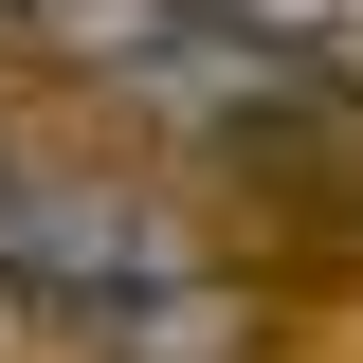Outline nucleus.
Returning a JSON list of instances; mask_svg holds the SVG:
<instances>
[{
	"instance_id": "nucleus-2",
	"label": "nucleus",
	"mask_w": 363,
	"mask_h": 363,
	"mask_svg": "<svg viewBox=\"0 0 363 363\" xmlns=\"http://www.w3.org/2000/svg\"><path fill=\"white\" fill-rule=\"evenodd\" d=\"M0 37H37V0H0Z\"/></svg>"
},
{
	"instance_id": "nucleus-1",
	"label": "nucleus",
	"mask_w": 363,
	"mask_h": 363,
	"mask_svg": "<svg viewBox=\"0 0 363 363\" xmlns=\"http://www.w3.org/2000/svg\"><path fill=\"white\" fill-rule=\"evenodd\" d=\"M0 309L55 327V345H91V363H236L255 345V309L145 218L128 182L37 164V145H0Z\"/></svg>"
}]
</instances>
